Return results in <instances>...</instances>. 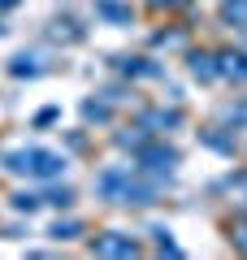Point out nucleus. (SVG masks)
<instances>
[{"label": "nucleus", "instance_id": "obj_1", "mask_svg": "<svg viewBox=\"0 0 247 260\" xmlns=\"http://www.w3.org/2000/svg\"><path fill=\"white\" fill-rule=\"evenodd\" d=\"M5 169L26 178H61L65 156H56L48 148H18V152H5Z\"/></svg>", "mask_w": 247, "mask_h": 260}, {"label": "nucleus", "instance_id": "obj_2", "mask_svg": "<svg viewBox=\"0 0 247 260\" xmlns=\"http://www.w3.org/2000/svg\"><path fill=\"white\" fill-rule=\"evenodd\" d=\"M91 251H100V256H135V251H139V243L130 239V234L109 230V234H100V239L91 243Z\"/></svg>", "mask_w": 247, "mask_h": 260}, {"label": "nucleus", "instance_id": "obj_3", "mask_svg": "<svg viewBox=\"0 0 247 260\" xmlns=\"http://www.w3.org/2000/svg\"><path fill=\"white\" fill-rule=\"evenodd\" d=\"M139 165L152 169V174H169V165H178V152L174 148H143L139 152Z\"/></svg>", "mask_w": 247, "mask_h": 260}, {"label": "nucleus", "instance_id": "obj_4", "mask_svg": "<svg viewBox=\"0 0 247 260\" xmlns=\"http://www.w3.org/2000/svg\"><path fill=\"white\" fill-rule=\"evenodd\" d=\"M217 65H221V74H226V78H234V83H247V52H221V56H217Z\"/></svg>", "mask_w": 247, "mask_h": 260}, {"label": "nucleus", "instance_id": "obj_5", "mask_svg": "<svg viewBox=\"0 0 247 260\" xmlns=\"http://www.w3.org/2000/svg\"><path fill=\"white\" fill-rule=\"evenodd\" d=\"M191 74H195V78H204V83H212V78L221 74L217 56H208V52H195V56H191Z\"/></svg>", "mask_w": 247, "mask_h": 260}, {"label": "nucleus", "instance_id": "obj_6", "mask_svg": "<svg viewBox=\"0 0 247 260\" xmlns=\"http://www.w3.org/2000/svg\"><path fill=\"white\" fill-rule=\"evenodd\" d=\"M96 13L109 22H130V5H117V0H96Z\"/></svg>", "mask_w": 247, "mask_h": 260}, {"label": "nucleus", "instance_id": "obj_7", "mask_svg": "<svg viewBox=\"0 0 247 260\" xmlns=\"http://www.w3.org/2000/svg\"><path fill=\"white\" fill-rule=\"evenodd\" d=\"M221 18H226L230 26H247V0H226V5H221Z\"/></svg>", "mask_w": 247, "mask_h": 260}, {"label": "nucleus", "instance_id": "obj_8", "mask_svg": "<svg viewBox=\"0 0 247 260\" xmlns=\"http://www.w3.org/2000/svg\"><path fill=\"white\" fill-rule=\"evenodd\" d=\"M143 126H156V130H169V126H178V113H147V117H143Z\"/></svg>", "mask_w": 247, "mask_h": 260}, {"label": "nucleus", "instance_id": "obj_9", "mask_svg": "<svg viewBox=\"0 0 247 260\" xmlns=\"http://www.w3.org/2000/svg\"><path fill=\"white\" fill-rule=\"evenodd\" d=\"M39 204H44V195H26V191L13 195V208H18V213H35Z\"/></svg>", "mask_w": 247, "mask_h": 260}, {"label": "nucleus", "instance_id": "obj_10", "mask_svg": "<svg viewBox=\"0 0 247 260\" xmlns=\"http://www.w3.org/2000/svg\"><path fill=\"white\" fill-rule=\"evenodd\" d=\"M70 200H74L70 186H61V191H48V195H44V204H56V208H70Z\"/></svg>", "mask_w": 247, "mask_h": 260}, {"label": "nucleus", "instance_id": "obj_11", "mask_svg": "<svg viewBox=\"0 0 247 260\" xmlns=\"http://www.w3.org/2000/svg\"><path fill=\"white\" fill-rule=\"evenodd\" d=\"M82 117H87V121H109V109L96 104V100H87V104H82Z\"/></svg>", "mask_w": 247, "mask_h": 260}, {"label": "nucleus", "instance_id": "obj_12", "mask_svg": "<svg viewBox=\"0 0 247 260\" xmlns=\"http://www.w3.org/2000/svg\"><path fill=\"white\" fill-rule=\"evenodd\" d=\"M78 230H82L78 221H56L52 225V239H78Z\"/></svg>", "mask_w": 247, "mask_h": 260}, {"label": "nucleus", "instance_id": "obj_13", "mask_svg": "<svg viewBox=\"0 0 247 260\" xmlns=\"http://www.w3.org/2000/svg\"><path fill=\"white\" fill-rule=\"evenodd\" d=\"M13 74H39V65H35V56H18V61H13Z\"/></svg>", "mask_w": 247, "mask_h": 260}, {"label": "nucleus", "instance_id": "obj_14", "mask_svg": "<svg viewBox=\"0 0 247 260\" xmlns=\"http://www.w3.org/2000/svg\"><path fill=\"white\" fill-rule=\"evenodd\" d=\"M234 243L247 251V221H238V225H234Z\"/></svg>", "mask_w": 247, "mask_h": 260}, {"label": "nucleus", "instance_id": "obj_15", "mask_svg": "<svg viewBox=\"0 0 247 260\" xmlns=\"http://www.w3.org/2000/svg\"><path fill=\"white\" fill-rule=\"evenodd\" d=\"M230 121H247V104H238V109H230Z\"/></svg>", "mask_w": 247, "mask_h": 260}]
</instances>
